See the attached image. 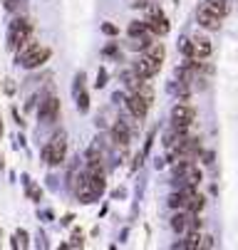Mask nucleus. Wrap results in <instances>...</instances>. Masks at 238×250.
<instances>
[{"label":"nucleus","instance_id":"12","mask_svg":"<svg viewBox=\"0 0 238 250\" xmlns=\"http://www.w3.org/2000/svg\"><path fill=\"white\" fill-rule=\"evenodd\" d=\"M112 139L117 141L119 146H127V144H129V129H127L124 122H117V124L112 126Z\"/></svg>","mask_w":238,"mask_h":250},{"label":"nucleus","instance_id":"20","mask_svg":"<svg viewBox=\"0 0 238 250\" xmlns=\"http://www.w3.org/2000/svg\"><path fill=\"white\" fill-rule=\"evenodd\" d=\"M179 42H181V45H179V47H181V52H184L189 60H194V42H191V40H186V38H184V40H179Z\"/></svg>","mask_w":238,"mask_h":250},{"label":"nucleus","instance_id":"24","mask_svg":"<svg viewBox=\"0 0 238 250\" xmlns=\"http://www.w3.org/2000/svg\"><path fill=\"white\" fill-rule=\"evenodd\" d=\"M97 87H105L107 84V72H105V69H99V75H97V82H94Z\"/></svg>","mask_w":238,"mask_h":250},{"label":"nucleus","instance_id":"11","mask_svg":"<svg viewBox=\"0 0 238 250\" xmlns=\"http://www.w3.org/2000/svg\"><path fill=\"white\" fill-rule=\"evenodd\" d=\"M191 42H194V60H206V57L214 52L211 40H209V38H203V35H196Z\"/></svg>","mask_w":238,"mask_h":250},{"label":"nucleus","instance_id":"4","mask_svg":"<svg viewBox=\"0 0 238 250\" xmlns=\"http://www.w3.org/2000/svg\"><path fill=\"white\" fill-rule=\"evenodd\" d=\"M50 55H52V50H50V47L35 45L27 55H22V57L18 60V64H22V67H27V69H35V67H43V64L50 60Z\"/></svg>","mask_w":238,"mask_h":250},{"label":"nucleus","instance_id":"19","mask_svg":"<svg viewBox=\"0 0 238 250\" xmlns=\"http://www.w3.org/2000/svg\"><path fill=\"white\" fill-rule=\"evenodd\" d=\"M137 94H142V97H144V99H147L149 104L154 102V89H151V87H149L147 82H142V84H139V89H137Z\"/></svg>","mask_w":238,"mask_h":250},{"label":"nucleus","instance_id":"13","mask_svg":"<svg viewBox=\"0 0 238 250\" xmlns=\"http://www.w3.org/2000/svg\"><path fill=\"white\" fill-rule=\"evenodd\" d=\"M191 216H194V213H179V216H174L172 218V228L176 233H186L191 228Z\"/></svg>","mask_w":238,"mask_h":250},{"label":"nucleus","instance_id":"16","mask_svg":"<svg viewBox=\"0 0 238 250\" xmlns=\"http://www.w3.org/2000/svg\"><path fill=\"white\" fill-rule=\"evenodd\" d=\"M144 55H149V57H154V60H164L166 50H164V45H161V42H154V40H151V45L144 50Z\"/></svg>","mask_w":238,"mask_h":250},{"label":"nucleus","instance_id":"25","mask_svg":"<svg viewBox=\"0 0 238 250\" xmlns=\"http://www.w3.org/2000/svg\"><path fill=\"white\" fill-rule=\"evenodd\" d=\"M5 92H8V94H13V92H15V87H13V82H10V80H5Z\"/></svg>","mask_w":238,"mask_h":250},{"label":"nucleus","instance_id":"15","mask_svg":"<svg viewBox=\"0 0 238 250\" xmlns=\"http://www.w3.org/2000/svg\"><path fill=\"white\" fill-rule=\"evenodd\" d=\"M203 5H206L209 10H214L216 15H226L228 13V0H203Z\"/></svg>","mask_w":238,"mask_h":250},{"label":"nucleus","instance_id":"26","mask_svg":"<svg viewBox=\"0 0 238 250\" xmlns=\"http://www.w3.org/2000/svg\"><path fill=\"white\" fill-rule=\"evenodd\" d=\"M0 134H3V126H0Z\"/></svg>","mask_w":238,"mask_h":250},{"label":"nucleus","instance_id":"17","mask_svg":"<svg viewBox=\"0 0 238 250\" xmlns=\"http://www.w3.org/2000/svg\"><path fill=\"white\" fill-rule=\"evenodd\" d=\"M131 38H139V35H147L149 32V27H147V20L144 22H139V20H134L131 25H129V30H127Z\"/></svg>","mask_w":238,"mask_h":250},{"label":"nucleus","instance_id":"5","mask_svg":"<svg viewBox=\"0 0 238 250\" xmlns=\"http://www.w3.org/2000/svg\"><path fill=\"white\" fill-rule=\"evenodd\" d=\"M159 69H161V60H154L149 55H142L137 60V64H134V75H139L142 80H151L159 75Z\"/></svg>","mask_w":238,"mask_h":250},{"label":"nucleus","instance_id":"14","mask_svg":"<svg viewBox=\"0 0 238 250\" xmlns=\"http://www.w3.org/2000/svg\"><path fill=\"white\" fill-rule=\"evenodd\" d=\"M75 94H77V109L85 114V112L89 109V97H87V92L82 89V75L77 77V92H75Z\"/></svg>","mask_w":238,"mask_h":250},{"label":"nucleus","instance_id":"1","mask_svg":"<svg viewBox=\"0 0 238 250\" xmlns=\"http://www.w3.org/2000/svg\"><path fill=\"white\" fill-rule=\"evenodd\" d=\"M65 156H67V136L65 134H55L45 144V149H43V161L47 166H60L65 161Z\"/></svg>","mask_w":238,"mask_h":250},{"label":"nucleus","instance_id":"22","mask_svg":"<svg viewBox=\"0 0 238 250\" xmlns=\"http://www.w3.org/2000/svg\"><path fill=\"white\" fill-rule=\"evenodd\" d=\"M15 240H18V243H13L15 248H18V245H20V248H25V245H27V233H25V230H18Z\"/></svg>","mask_w":238,"mask_h":250},{"label":"nucleus","instance_id":"10","mask_svg":"<svg viewBox=\"0 0 238 250\" xmlns=\"http://www.w3.org/2000/svg\"><path fill=\"white\" fill-rule=\"evenodd\" d=\"M196 20H198V25L201 27H206V30H218L221 27V15H216L214 10H209L206 5H201L198 10H196Z\"/></svg>","mask_w":238,"mask_h":250},{"label":"nucleus","instance_id":"18","mask_svg":"<svg viewBox=\"0 0 238 250\" xmlns=\"http://www.w3.org/2000/svg\"><path fill=\"white\" fill-rule=\"evenodd\" d=\"M201 235H198V228H191V233H189V238L184 240V248H201Z\"/></svg>","mask_w":238,"mask_h":250},{"label":"nucleus","instance_id":"8","mask_svg":"<svg viewBox=\"0 0 238 250\" xmlns=\"http://www.w3.org/2000/svg\"><path fill=\"white\" fill-rule=\"evenodd\" d=\"M38 117H40V122L52 124V122L60 117V99H57V97H47V99H43L40 109H38Z\"/></svg>","mask_w":238,"mask_h":250},{"label":"nucleus","instance_id":"7","mask_svg":"<svg viewBox=\"0 0 238 250\" xmlns=\"http://www.w3.org/2000/svg\"><path fill=\"white\" fill-rule=\"evenodd\" d=\"M147 27H149L151 35H159V38L172 30V25H169V20L164 18V13H161L159 8H151V13H149V18H147Z\"/></svg>","mask_w":238,"mask_h":250},{"label":"nucleus","instance_id":"6","mask_svg":"<svg viewBox=\"0 0 238 250\" xmlns=\"http://www.w3.org/2000/svg\"><path fill=\"white\" fill-rule=\"evenodd\" d=\"M176 173H179V178L184 181V186H198L201 184V168L196 166V164H191V161H184V164H179L176 166Z\"/></svg>","mask_w":238,"mask_h":250},{"label":"nucleus","instance_id":"3","mask_svg":"<svg viewBox=\"0 0 238 250\" xmlns=\"http://www.w3.org/2000/svg\"><path fill=\"white\" fill-rule=\"evenodd\" d=\"M194 119H196V112H194V106H189V104H176L172 109V124L181 134L194 124Z\"/></svg>","mask_w":238,"mask_h":250},{"label":"nucleus","instance_id":"2","mask_svg":"<svg viewBox=\"0 0 238 250\" xmlns=\"http://www.w3.org/2000/svg\"><path fill=\"white\" fill-rule=\"evenodd\" d=\"M30 35H32V22L27 18H15L8 30V47L18 50L25 40H30Z\"/></svg>","mask_w":238,"mask_h":250},{"label":"nucleus","instance_id":"21","mask_svg":"<svg viewBox=\"0 0 238 250\" xmlns=\"http://www.w3.org/2000/svg\"><path fill=\"white\" fill-rule=\"evenodd\" d=\"M169 206H172V208H184V193L181 191L172 193V196H169Z\"/></svg>","mask_w":238,"mask_h":250},{"label":"nucleus","instance_id":"23","mask_svg":"<svg viewBox=\"0 0 238 250\" xmlns=\"http://www.w3.org/2000/svg\"><path fill=\"white\" fill-rule=\"evenodd\" d=\"M102 32H105V35H117V32H119V27H117V25H112V22H105V25H102Z\"/></svg>","mask_w":238,"mask_h":250},{"label":"nucleus","instance_id":"9","mask_svg":"<svg viewBox=\"0 0 238 250\" xmlns=\"http://www.w3.org/2000/svg\"><path fill=\"white\" fill-rule=\"evenodd\" d=\"M149 106H151V104H149V102H147V99H144L142 94H137V92H131V94H129V99H127V109H129V112H131L134 117H137L139 122H142V119L147 117Z\"/></svg>","mask_w":238,"mask_h":250}]
</instances>
